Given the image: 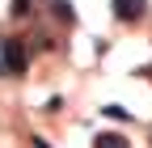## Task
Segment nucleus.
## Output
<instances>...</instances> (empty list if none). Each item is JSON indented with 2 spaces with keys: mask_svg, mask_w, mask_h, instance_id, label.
I'll list each match as a JSON object with an SVG mask.
<instances>
[{
  "mask_svg": "<svg viewBox=\"0 0 152 148\" xmlns=\"http://www.w3.org/2000/svg\"><path fill=\"white\" fill-rule=\"evenodd\" d=\"M21 72H26V42L4 38L0 42V76H21Z\"/></svg>",
  "mask_w": 152,
  "mask_h": 148,
  "instance_id": "nucleus-1",
  "label": "nucleus"
},
{
  "mask_svg": "<svg viewBox=\"0 0 152 148\" xmlns=\"http://www.w3.org/2000/svg\"><path fill=\"white\" fill-rule=\"evenodd\" d=\"M30 9H26V0H13V17H26Z\"/></svg>",
  "mask_w": 152,
  "mask_h": 148,
  "instance_id": "nucleus-6",
  "label": "nucleus"
},
{
  "mask_svg": "<svg viewBox=\"0 0 152 148\" xmlns=\"http://www.w3.org/2000/svg\"><path fill=\"white\" fill-rule=\"evenodd\" d=\"M102 114H106V119H118V123H123V119L131 114V110H123V106H106V110H102Z\"/></svg>",
  "mask_w": 152,
  "mask_h": 148,
  "instance_id": "nucleus-5",
  "label": "nucleus"
},
{
  "mask_svg": "<svg viewBox=\"0 0 152 148\" xmlns=\"http://www.w3.org/2000/svg\"><path fill=\"white\" fill-rule=\"evenodd\" d=\"M114 21H123V26H135L144 21V13H148V0H114Z\"/></svg>",
  "mask_w": 152,
  "mask_h": 148,
  "instance_id": "nucleus-2",
  "label": "nucleus"
},
{
  "mask_svg": "<svg viewBox=\"0 0 152 148\" xmlns=\"http://www.w3.org/2000/svg\"><path fill=\"white\" fill-rule=\"evenodd\" d=\"M30 144H34V148H51V144H47V140H42V136H34V140H30Z\"/></svg>",
  "mask_w": 152,
  "mask_h": 148,
  "instance_id": "nucleus-7",
  "label": "nucleus"
},
{
  "mask_svg": "<svg viewBox=\"0 0 152 148\" xmlns=\"http://www.w3.org/2000/svg\"><path fill=\"white\" fill-rule=\"evenodd\" d=\"M55 17H64V21H72L76 13H72V4H68V0H55Z\"/></svg>",
  "mask_w": 152,
  "mask_h": 148,
  "instance_id": "nucleus-4",
  "label": "nucleus"
},
{
  "mask_svg": "<svg viewBox=\"0 0 152 148\" xmlns=\"http://www.w3.org/2000/svg\"><path fill=\"white\" fill-rule=\"evenodd\" d=\"M93 148H131L118 131H97V136H93Z\"/></svg>",
  "mask_w": 152,
  "mask_h": 148,
  "instance_id": "nucleus-3",
  "label": "nucleus"
}]
</instances>
